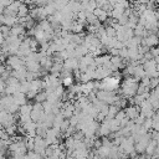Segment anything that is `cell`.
Segmentation results:
<instances>
[{
  "label": "cell",
  "instance_id": "cell-1",
  "mask_svg": "<svg viewBox=\"0 0 159 159\" xmlns=\"http://www.w3.org/2000/svg\"><path fill=\"white\" fill-rule=\"evenodd\" d=\"M138 82L134 77H128L125 78V81H123L122 86H120V93L125 97V98H132L138 93Z\"/></svg>",
  "mask_w": 159,
  "mask_h": 159
},
{
  "label": "cell",
  "instance_id": "cell-2",
  "mask_svg": "<svg viewBox=\"0 0 159 159\" xmlns=\"http://www.w3.org/2000/svg\"><path fill=\"white\" fill-rule=\"evenodd\" d=\"M119 81H120V75H118L117 72H114L113 76H109V77L102 80V82L99 84V89H103V91H114V89L118 88Z\"/></svg>",
  "mask_w": 159,
  "mask_h": 159
},
{
  "label": "cell",
  "instance_id": "cell-3",
  "mask_svg": "<svg viewBox=\"0 0 159 159\" xmlns=\"http://www.w3.org/2000/svg\"><path fill=\"white\" fill-rule=\"evenodd\" d=\"M96 96H97V99L98 101L103 102L107 106L114 104L117 102V99L119 98V96H117L114 91H103V89H98L96 92Z\"/></svg>",
  "mask_w": 159,
  "mask_h": 159
},
{
  "label": "cell",
  "instance_id": "cell-4",
  "mask_svg": "<svg viewBox=\"0 0 159 159\" xmlns=\"http://www.w3.org/2000/svg\"><path fill=\"white\" fill-rule=\"evenodd\" d=\"M6 65L9 68H11L12 71H16L21 67H25V60L19 57L17 55H14V56H9L7 60H6Z\"/></svg>",
  "mask_w": 159,
  "mask_h": 159
},
{
  "label": "cell",
  "instance_id": "cell-5",
  "mask_svg": "<svg viewBox=\"0 0 159 159\" xmlns=\"http://www.w3.org/2000/svg\"><path fill=\"white\" fill-rule=\"evenodd\" d=\"M48 148V144L46 142V139L41 138V137H35V145H34V152L41 157H45L46 149Z\"/></svg>",
  "mask_w": 159,
  "mask_h": 159
},
{
  "label": "cell",
  "instance_id": "cell-6",
  "mask_svg": "<svg viewBox=\"0 0 159 159\" xmlns=\"http://www.w3.org/2000/svg\"><path fill=\"white\" fill-rule=\"evenodd\" d=\"M61 135V130L56 129V128H50L46 133V142L48 145H53V144H58V138Z\"/></svg>",
  "mask_w": 159,
  "mask_h": 159
},
{
  "label": "cell",
  "instance_id": "cell-7",
  "mask_svg": "<svg viewBox=\"0 0 159 159\" xmlns=\"http://www.w3.org/2000/svg\"><path fill=\"white\" fill-rule=\"evenodd\" d=\"M80 68V60L76 57H70L63 61V70L66 71H77Z\"/></svg>",
  "mask_w": 159,
  "mask_h": 159
},
{
  "label": "cell",
  "instance_id": "cell-8",
  "mask_svg": "<svg viewBox=\"0 0 159 159\" xmlns=\"http://www.w3.org/2000/svg\"><path fill=\"white\" fill-rule=\"evenodd\" d=\"M16 24H17V17H12V16L4 15V14L0 15V25H5V26H9V27H12Z\"/></svg>",
  "mask_w": 159,
  "mask_h": 159
},
{
  "label": "cell",
  "instance_id": "cell-9",
  "mask_svg": "<svg viewBox=\"0 0 159 159\" xmlns=\"http://www.w3.org/2000/svg\"><path fill=\"white\" fill-rule=\"evenodd\" d=\"M27 68L26 67H21L16 71H12V77H15L16 80H19L20 82L26 81V76H27Z\"/></svg>",
  "mask_w": 159,
  "mask_h": 159
},
{
  "label": "cell",
  "instance_id": "cell-10",
  "mask_svg": "<svg viewBox=\"0 0 159 159\" xmlns=\"http://www.w3.org/2000/svg\"><path fill=\"white\" fill-rule=\"evenodd\" d=\"M125 116L128 119H135L139 117V109L137 106H129L125 108Z\"/></svg>",
  "mask_w": 159,
  "mask_h": 159
},
{
  "label": "cell",
  "instance_id": "cell-11",
  "mask_svg": "<svg viewBox=\"0 0 159 159\" xmlns=\"http://www.w3.org/2000/svg\"><path fill=\"white\" fill-rule=\"evenodd\" d=\"M158 42H159V37H158L157 35H154V34H149V35H147V37H145L144 41H143L144 46H147V47L155 46V45H158Z\"/></svg>",
  "mask_w": 159,
  "mask_h": 159
},
{
  "label": "cell",
  "instance_id": "cell-12",
  "mask_svg": "<svg viewBox=\"0 0 159 159\" xmlns=\"http://www.w3.org/2000/svg\"><path fill=\"white\" fill-rule=\"evenodd\" d=\"M14 101H15V103L19 106V107H21V106H24V104H26L27 102V97H26V94L25 93H21V92H16L14 96Z\"/></svg>",
  "mask_w": 159,
  "mask_h": 159
},
{
  "label": "cell",
  "instance_id": "cell-13",
  "mask_svg": "<svg viewBox=\"0 0 159 159\" xmlns=\"http://www.w3.org/2000/svg\"><path fill=\"white\" fill-rule=\"evenodd\" d=\"M93 15H94L99 21H107L109 14H108L107 11H104L103 9H101V7H97V9L93 11Z\"/></svg>",
  "mask_w": 159,
  "mask_h": 159
},
{
  "label": "cell",
  "instance_id": "cell-14",
  "mask_svg": "<svg viewBox=\"0 0 159 159\" xmlns=\"http://www.w3.org/2000/svg\"><path fill=\"white\" fill-rule=\"evenodd\" d=\"M11 35L17 36V37L21 36V35H25V27L22 25H20V24H16L15 26L11 27Z\"/></svg>",
  "mask_w": 159,
  "mask_h": 159
},
{
  "label": "cell",
  "instance_id": "cell-15",
  "mask_svg": "<svg viewBox=\"0 0 159 159\" xmlns=\"http://www.w3.org/2000/svg\"><path fill=\"white\" fill-rule=\"evenodd\" d=\"M31 112H32V104H29V103L21 106L19 109L20 116H31Z\"/></svg>",
  "mask_w": 159,
  "mask_h": 159
},
{
  "label": "cell",
  "instance_id": "cell-16",
  "mask_svg": "<svg viewBox=\"0 0 159 159\" xmlns=\"http://www.w3.org/2000/svg\"><path fill=\"white\" fill-rule=\"evenodd\" d=\"M63 122H65V117H63V116H62L61 113H58V114H57V116L55 117V120H53V127H52V128L60 129Z\"/></svg>",
  "mask_w": 159,
  "mask_h": 159
},
{
  "label": "cell",
  "instance_id": "cell-17",
  "mask_svg": "<svg viewBox=\"0 0 159 159\" xmlns=\"http://www.w3.org/2000/svg\"><path fill=\"white\" fill-rule=\"evenodd\" d=\"M29 7L26 4H21L20 9H19V12H17V17H26L29 16Z\"/></svg>",
  "mask_w": 159,
  "mask_h": 159
},
{
  "label": "cell",
  "instance_id": "cell-18",
  "mask_svg": "<svg viewBox=\"0 0 159 159\" xmlns=\"http://www.w3.org/2000/svg\"><path fill=\"white\" fill-rule=\"evenodd\" d=\"M73 80H75V77L72 75H68V76H66V77L62 78V84L65 87H68L70 88V87L73 86Z\"/></svg>",
  "mask_w": 159,
  "mask_h": 159
},
{
  "label": "cell",
  "instance_id": "cell-19",
  "mask_svg": "<svg viewBox=\"0 0 159 159\" xmlns=\"http://www.w3.org/2000/svg\"><path fill=\"white\" fill-rule=\"evenodd\" d=\"M145 152H147V154H148V155H153V154L157 152V143H155L154 140H150V143L148 144V147H147Z\"/></svg>",
  "mask_w": 159,
  "mask_h": 159
},
{
  "label": "cell",
  "instance_id": "cell-20",
  "mask_svg": "<svg viewBox=\"0 0 159 159\" xmlns=\"http://www.w3.org/2000/svg\"><path fill=\"white\" fill-rule=\"evenodd\" d=\"M35 99H36V103H43V102H46V99H47V92L46 91H43V92H40V93H37V96L35 97Z\"/></svg>",
  "mask_w": 159,
  "mask_h": 159
},
{
  "label": "cell",
  "instance_id": "cell-21",
  "mask_svg": "<svg viewBox=\"0 0 159 159\" xmlns=\"http://www.w3.org/2000/svg\"><path fill=\"white\" fill-rule=\"evenodd\" d=\"M82 30H83V25L82 24H80V22H77V21H75L73 22V26H72V29H71V31L73 32V34H82Z\"/></svg>",
  "mask_w": 159,
  "mask_h": 159
},
{
  "label": "cell",
  "instance_id": "cell-22",
  "mask_svg": "<svg viewBox=\"0 0 159 159\" xmlns=\"http://www.w3.org/2000/svg\"><path fill=\"white\" fill-rule=\"evenodd\" d=\"M6 68H7V67H6L5 65H0V77H1V76H2V73L6 71Z\"/></svg>",
  "mask_w": 159,
  "mask_h": 159
},
{
  "label": "cell",
  "instance_id": "cell-23",
  "mask_svg": "<svg viewBox=\"0 0 159 159\" xmlns=\"http://www.w3.org/2000/svg\"><path fill=\"white\" fill-rule=\"evenodd\" d=\"M93 159H102V158H99V157H98V155H96V157H94V158H93Z\"/></svg>",
  "mask_w": 159,
  "mask_h": 159
},
{
  "label": "cell",
  "instance_id": "cell-24",
  "mask_svg": "<svg viewBox=\"0 0 159 159\" xmlns=\"http://www.w3.org/2000/svg\"><path fill=\"white\" fill-rule=\"evenodd\" d=\"M1 159H7V158H5V157H2V158H1Z\"/></svg>",
  "mask_w": 159,
  "mask_h": 159
},
{
  "label": "cell",
  "instance_id": "cell-25",
  "mask_svg": "<svg viewBox=\"0 0 159 159\" xmlns=\"http://www.w3.org/2000/svg\"><path fill=\"white\" fill-rule=\"evenodd\" d=\"M1 127H2V124H1V123H0V128H1Z\"/></svg>",
  "mask_w": 159,
  "mask_h": 159
}]
</instances>
